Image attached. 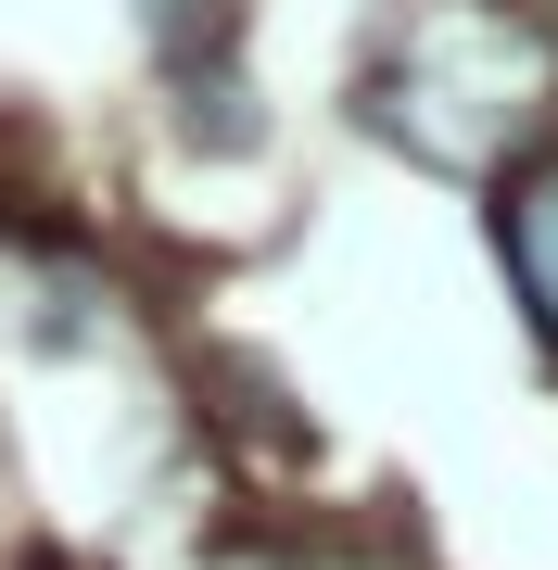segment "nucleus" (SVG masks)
I'll list each match as a JSON object with an SVG mask.
<instances>
[{
	"mask_svg": "<svg viewBox=\"0 0 558 570\" xmlns=\"http://www.w3.org/2000/svg\"><path fill=\"white\" fill-rule=\"evenodd\" d=\"M369 127L407 140L419 165H496L546 102V39L508 13V0H432L407 13L369 63Z\"/></svg>",
	"mask_w": 558,
	"mask_h": 570,
	"instance_id": "1",
	"label": "nucleus"
},
{
	"mask_svg": "<svg viewBox=\"0 0 558 570\" xmlns=\"http://www.w3.org/2000/svg\"><path fill=\"white\" fill-rule=\"evenodd\" d=\"M242 13H254V0H140V39H153V63L178 77L190 140H204V153H242V140H254L242 77H228V51H242Z\"/></svg>",
	"mask_w": 558,
	"mask_h": 570,
	"instance_id": "2",
	"label": "nucleus"
},
{
	"mask_svg": "<svg viewBox=\"0 0 558 570\" xmlns=\"http://www.w3.org/2000/svg\"><path fill=\"white\" fill-rule=\"evenodd\" d=\"M508 279H520V305L558 330V153L520 165V190H508Z\"/></svg>",
	"mask_w": 558,
	"mask_h": 570,
	"instance_id": "3",
	"label": "nucleus"
},
{
	"mask_svg": "<svg viewBox=\"0 0 558 570\" xmlns=\"http://www.w3.org/2000/svg\"><path fill=\"white\" fill-rule=\"evenodd\" d=\"M305 570H393V558H305Z\"/></svg>",
	"mask_w": 558,
	"mask_h": 570,
	"instance_id": "4",
	"label": "nucleus"
}]
</instances>
